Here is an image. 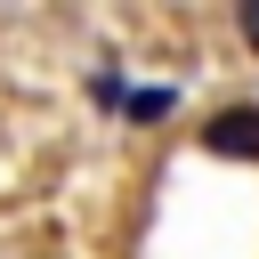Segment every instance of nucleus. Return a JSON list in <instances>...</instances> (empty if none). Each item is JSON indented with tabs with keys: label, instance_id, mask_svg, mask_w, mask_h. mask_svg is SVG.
Instances as JSON below:
<instances>
[{
	"label": "nucleus",
	"instance_id": "obj_1",
	"mask_svg": "<svg viewBox=\"0 0 259 259\" xmlns=\"http://www.w3.org/2000/svg\"><path fill=\"white\" fill-rule=\"evenodd\" d=\"M202 146H210V154H235V162H259V113H251V105L219 113V121L202 130Z\"/></svg>",
	"mask_w": 259,
	"mask_h": 259
},
{
	"label": "nucleus",
	"instance_id": "obj_2",
	"mask_svg": "<svg viewBox=\"0 0 259 259\" xmlns=\"http://www.w3.org/2000/svg\"><path fill=\"white\" fill-rule=\"evenodd\" d=\"M170 105H178V89H170V81H162V89H130V121H162Z\"/></svg>",
	"mask_w": 259,
	"mask_h": 259
},
{
	"label": "nucleus",
	"instance_id": "obj_3",
	"mask_svg": "<svg viewBox=\"0 0 259 259\" xmlns=\"http://www.w3.org/2000/svg\"><path fill=\"white\" fill-rule=\"evenodd\" d=\"M89 97H97V105H130V89H121V73H113V65L89 81Z\"/></svg>",
	"mask_w": 259,
	"mask_h": 259
},
{
	"label": "nucleus",
	"instance_id": "obj_4",
	"mask_svg": "<svg viewBox=\"0 0 259 259\" xmlns=\"http://www.w3.org/2000/svg\"><path fill=\"white\" fill-rule=\"evenodd\" d=\"M235 24H243V40L259 49V0H243V8H235Z\"/></svg>",
	"mask_w": 259,
	"mask_h": 259
}]
</instances>
